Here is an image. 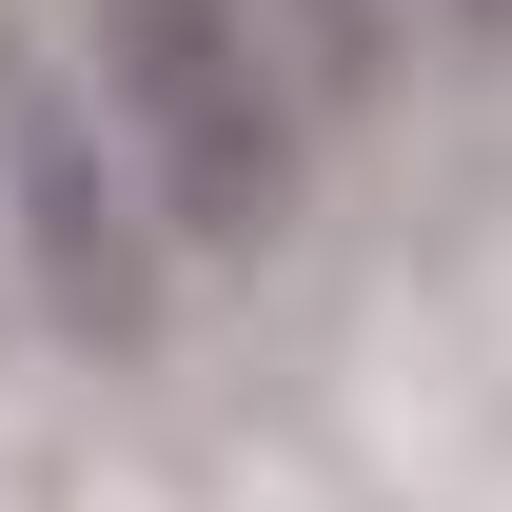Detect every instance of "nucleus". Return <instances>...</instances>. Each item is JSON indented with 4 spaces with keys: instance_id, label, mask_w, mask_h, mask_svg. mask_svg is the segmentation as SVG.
Returning a JSON list of instances; mask_svg holds the SVG:
<instances>
[{
    "instance_id": "nucleus-1",
    "label": "nucleus",
    "mask_w": 512,
    "mask_h": 512,
    "mask_svg": "<svg viewBox=\"0 0 512 512\" xmlns=\"http://www.w3.org/2000/svg\"><path fill=\"white\" fill-rule=\"evenodd\" d=\"M99 138H119L138 217L178 256H276L296 237V178H316V138H296V79L256 40L237 0H99Z\"/></svg>"
},
{
    "instance_id": "nucleus-2",
    "label": "nucleus",
    "mask_w": 512,
    "mask_h": 512,
    "mask_svg": "<svg viewBox=\"0 0 512 512\" xmlns=\"http://www.w3.org/2000/svg\"><path fill=\"white\" fill-rule=\"evenodd\" d=\"M0 256H20V296H40L60 355H158V217H138L99 99L20 20H0Z\"/></svg>"
},
{
    "instance_id": "nucleus-3",
    "label": "nucleus",
    "mask_w": 512,
    "mask_h": 512,
    "mask_svg": "<svg viewBox=\"0 0 512 512\" xmlns=\"http://www.w3.org/2000/svg\"><path fill=\"white\" fill-rule=\"evenodd\" d=\"M276 79H296V119H375L394 79H414V0H237Z\"/></svg>"
},
{
    "instance_id": "nucleus-4",
    "label": "nucleus",
    "mask_w": 512,
    "mask_h": 512,
    "mask_svg": "<svg viewBox=\"0 0 512 512\" xmlns=\"http://www.w3.org/2000/svg\"><path fill=\"white\" fill-rule=\"evenodd\" d=\"M414 40H453V60H512V0H414Z\"/></svg>"
}]
</instances>
